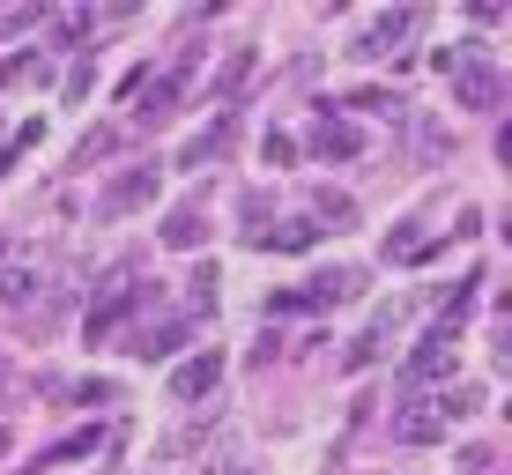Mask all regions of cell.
<instances>
[{
	"label": "cell",
	"mask_w": 512,
	"mask_h": 475,
	"mask_svg": "<svg viewBox=\"0 0 512 475\" xmlns=\"http://www.w3.org/2000/svg\"><path fill=\"white\" fill-rule=\"evenodd\" d=\"M186 75H193V67L179 60V67H171L164 82H156V90H141V104H134V119H141V127H156V119H164L171 104H179V90H186Z\"/></svg>",
	"instance_id": "cell-10"
},
{
	"label": "cell",
	"mask_w": 512,
	"mask_h": 475,
	"mask_svg": "<svg viewBox=\"0 0 512 475\" xmlns=\"http://www.w3.org/2000/svg\"><path fill=\"white\" fill-rule=\"evenodd\" d=\"M312 149H320V156H357V134H349V127H334V119H327V127L312 134Z\"/></svg>",
	"instance_id": "cell-15"
},
{
	"label": "cell",
	"mask_w": 512,
	"mask_h": 475,
	"mask_svg": "<svg viewBox=\"0 0 512 475\" xmlns=\"http://www.w3.org/2000/svg\"><path fill=\"white\" fill-rule=\"evenodd\" d=\"M104 438H112V424H82V431H67L60 446H45L38 461H30V475H38V468H67V461H90V453L104 446Z\"/></svg>",
	"instance_id": "cell-7"
},
{
	"label": "cell",
	"mask_w": 512,
	"mask_h": 475,
	"mask_svg": "<svg viewBox=\"0 0 512 475\" xmlns=\"http://www.w3.org/2000/svg\"><path fill=\"white\" fill-rule=\"evenodd\" d=\"M141 201H156V164H134V171H119V186H104L97 216H104V223H119V216H134Z\"/></svg>",
	"instance_id": "cell-4"
},
{
	"label": "cell",
	"mask_w": 512,
	"mask_h": 475,
	"mask_svg": "<svg viewBox=\"0 0 512 475\" xmlns=\"http://www.w3.org/2000/svg\"><path fill=\"white\" fill-rule=\"evenodd\" d=\"M223 149H231V119H216V127H201V134H193V142L179 149V164H186V171H193V164H216Z\"/></svg>",
	"instance_id": "cell-11"
},
{
	"label": "cell",
	"mask_w": 512,
	"mask_h": 475,
	"mask_svg": "<svg viewBox=\"0 0 512 475\" xmlns=\"http://www.w3.org/2000/svg\"><path fill=\"white\" fill-rule=\"evenodd\" d=\"M453 334H461V327H431V334H423V342L409 349V364H401V386H438V379H446L453 372Z\"/></svg>",
	"instance_id": "cell-2"
},
{
	"label": "cell",
	"mask_w": 512,
	"mask_h": 475,
	"mask_svg": "<svg viewBox=\"0 0 512 475\" xmlns=\"http://www.w3.org/2000/svg\"><path fill=\"white\" fill-rule=\"evenodd\" d=\"M386 342H394V312H379V320H372V327L357 334V342L342 349V372H372V364L386 357Z\"/></svg>",
	"instance_id": "cell-8"
},
{
	"label": "cell",
	"mask_w": 512,
	"mask_h": 475,
	"mask_svg": "<svg viewBox=\"0 0 512 475\" xmlns=\"http://www.w3.org/2000/svg\"><path fill=\"white\" fill-rule=\"evenodd\" d=\"M216 379H223V349H193L179 372H171V401H201V394H216Z\"/></svg>",
	"instance_id": "cell-6"
},
{
	"label": "cell",
	"mask_w": 512,
	"mask_h": 475,
	"mask_svg": "<svg viewBox=\"0 0 512 475\" xmlns=\"http://www.w3.org/2000/svg\"><path fill=\"white\" fill-rule=\"evenodd\" d=\"M394 438H401V446H438V438H446V401L416 394L409 409L394 416Z\"/></svg>",
	"instance_id": "cell-5"
},
{
	"label": "cell",
	"mask_w": 512,
	"mask_h": 475,
	"mask_svg": "<svg viewBox=\"0 0 512 475\" xmlns=\"http://www.w3.org/2000/svg\"><path fill=\"white\" fill-rule=\"evenodd\" d=\"M431 67L453 82V97H461L468 112H498L505 75H498V60H490L483 45H446V52H431Z\"/></svg>",
	"instance_id": "cell-1"
},
{
	"label": "cell",
	"mask_w": 512,
	"mask_h": 475,
	"mask_svg": "<svg viewBox=\"0 0 512 475\" xmlns=\"http://www.w3.org/2000/svg\"><path fill=\"white\" fill-rule=\"evenodd\" d=\"M260 245H275V253H312V245H320V223H268Z\"/></svg>",
	"instance_id": "cell-13"
},
{
	"label": "cell",
	"mask_w": 512,
	"mask_h": 475,
	"mask_svg": "<svg viewBox=\"0 0 512 475\" xmlns=\"http://www.w3.org/2000/svg\"><path fill=\"white\" fill-rule=\"evenodd\" d=\"M312 208H320V223H357V208H349L342 193H320V201H312Z\"/></svg>",
	"instance_id": "cell-17"
},
{
	"label": "cell",
	"mask_w": 512,
	"mask_h": 475,
	"mask_svg": "<svg viewBox=\"0 0 512 475\" xmlns=\"http://www.w3.org/2000/svg\"><path fill=\"white\" fill-rule=\"evenodd\" d=\"M208 238V223H201V208H179V216H164V245L171 253H193V245Z\"/></svg>",
	"instance_id": "cell-12"
},
{
	"label": "cell",
	"mask_w": 512,
	"mask_h": 475,
	"mask_svg": "<svg viewBox=\"0 0 512 475\" xmlns=\"http://www.w3.org/2000/svg\"><path fill=\"white\" fill-rule=\"evenodd\" d=\"M268 238V193H245V245Z\"/></svg>",
	"instance_id": "cell-16"
},
{
	"label": "cell",
	"mask_w": 512,
	"mask_h": 475,
	"mask_svg": "<svg viewBox=\"0 0 512 475\" xmlns=\"http://www.w3.org/2000/svg\"><path fill=\"white\" fill-rule=\"evenodd\" d=\"M409 30H416V8H394V15H379V23L357 38V60H379V52H394L401 38H409Z\"/></svg>",
	"instance_id": "cell-9"
},
{
	"label": "cell",
	"mask_w": 512,
	"mask_h": 475,
	"mask_svg": "<svg viewBox=\"0 0 512 475\" xmlns=\"http://www.w3.org/2000/svg\"><path fill=\"white\" fill-rule=\"evenodd\" d=\"M38 283H45V260L30 253V245H0V305L38 297Z\"/></svg>",
	"instance_id": "cell-3"
},
{
	"label": "cell",
	"mask_w": 512,
	"mask_h": 475,
	"mask_svg": "<svg viewBox=\"0 0 512 475\" xmlns=\"http://www.w3.org/2000/svg\"><path fill=\"white\" fill-rule=\"evenodd\" d=\"M60 401H82V409H112L119 401V386H104V379H82V386H52Z\"/></svg>",
	"instance_id": "cell-14"
}]
</instances>
